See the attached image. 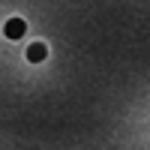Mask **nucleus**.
I'll return each instance as SVG.
<instances>
[{
    "mask_svg": "<svg viewBox=\"0 0 150 150\" xmlns=\"http://www.w3.org/2000/svg\"><path fill=\"white\" fill-rule=\"evenodd\" d=\"M3 33H6V39H21L27 33V24H24V18H9L3 24Z\"/></svg>",
    "mask_w": 150,
    "mask_h": 150,
    "instance_id": "1",
    "label": "nucleus"
},
{
    "mask_svg": "<svg viewBox=\"0 0 150 150\" xmlns=\"http://www.w3.org/2000/svg\"><path fill=\"white\" fill-rule=\"evenodd\" d=\"M45 57H48V48H45V42H33V45L27 48V60H30V63H42Z\"/></svg>",
    "mask_w": 150,
    "mask_h": 150,
    "instance_id": "2",
    "label": "nucleus"
}]
</instances>
